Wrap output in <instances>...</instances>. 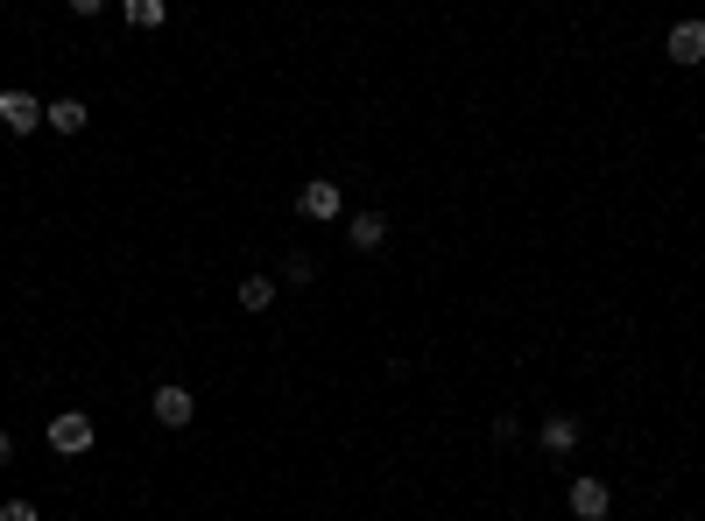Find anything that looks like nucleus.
I'll use <instances>...</instances> for the list:
<instances>
[{
	"label": "nucleus",
	"instance_id": "7ed1b4c3",
	"mask_svg": "<svg viewBox=\"0 0 705 521\" xmlns=\"http://www.w3.org/2000/svg\"><path fill=\"white\" fill-rule=\"evenodd\" d=\"M148 409H156V423L163 430H183L198 416V401H191V388H177V381H163L156 395H148Z\"/></svg>",
	"mask_w": 705,
	"mask_h": 521
},
{
	"label": "nucleus",
	"instance_id": "f257e3e1",
	"mask_svg": "<svg viewBox=\"0 0 705 521\" xmlns=\"http://www.w3.org/2000/svg\"><path fill=\"white\" fill-rule=\"evenodd\" d=\"M43 437H49V451H57V458H86L99 430H92V416H86V409H64V416H49V430H43Z\"/></svg>",
	"mask_w": 705,
	"mask_h": 521
},
{
	"label": "nucleus",
	"instance_id": "f8f14e48",
	"mask_svg": "<svg viewBox=\"0 0 705 521\" xmlns=\"http://www.w3.org/2000/svg\"><path fill=\"white\" fill-rule=\"evenodd\" d=\"M311 275H317V261H311V254H290V261H282V282H296V290H304Z\"/></svg>",
	"mask_w": 705,
	"mask_h": 521
},
{
	"label": "nucleus",
	"instance_id": "6e6552de",
	"mask_svg": "<svg viewBox=\"0 0 705 521\" xmlns=\"http://www.w3.org/2000/svg\"><path fill=\"white\" fill-rule=\"evenodd\" d=\"M346 240L360 247V254H374V247L389 240V212H352L346 218Z\"/></svg>",
	"mask_w": 705,
	"mask_h": 521
},
{
	"label": "nucleus",
	"instance_id": "20e7f679",
	"mask_svg": "<svg viewBox=\"0 0 705 521\" xmlns=\"http://www.w3.org/2000/svg\"><path fill=\"white\" fill-rule=\"evenodd\" d=\"M663 49H670V64H705V22L692 14V22H670V36H663Z\"/></svg>",
	"mask_w": 705,
	"mask_h": 521
},
{
	"label": "nucleus",
	"instance_id": "2eb2a0df",
	"mask_svg": "<svg viewBox=\"0 0 705 521\" xmlns=\"http://www.w3.org/2000/svg\"><path fill=\"white\" fill-rule=\"evenodd\" d=\"M14 458V437H8V423H0V465H8Z\"/></svg>",
	"mask_w": 705,
	"mask_h": 521
},
{
	"label": "nucleus",
	"instance_id": "1a4fd4ad",
	"mask_svg": "<svg viewBox=\"0 0 705 521\" xmlns=\"http://www.w3.org/2000/svg\"><path fill=\"white\" fill-rule=\"evenodd\" d=\"M86 121H92L86 99H49L43 106V127H57V134H86Z\"/></svg>",
	"mask_w": 705,
	"mask_h": 521
},
{
	"label": "nucleus",
	"instance_id": "423d86ee",
	"mask_svg": "<svg viewBox=\"0 0 705 521\" xmlns=\"http://www.w3.org/2000/svg\"><path fill=\"white\" fill-rule=\"evenodd\" d=\"M564 508H572L579 521H607V508H614L607 479H572V494H564Z\"/></svg>",
	"mask_w": 705,
	"mask_h": 521
},
{
	"label": "nucleus",
	"instance_id": "0eeeda50",
	"mask_svg": "<svg viewBox=\"0 0 705 521\" xmlns=\"http://www.w3.org/2000/svg\"><path fill=\"white\" fill-rule=\"evenodd\" d=\"M536 444H544L550 458H564V451H579V416H544V423H536Z\"/></svg>",
	"mask_w": 705,
	"mask_h": 521
},
{
	"label": "nucleus",
	"instance_id": "9d476101",
	"mask_svg": "<svg viewBox=\"0 0 705 521\" xmlns=\"http://www.w3.org/2000/svg\"><path fill=\"white\" fill-rule=\"evenodd\" d=\"M276 304V275H247L240 282V310H268Z\"/></svg>",
	"mask_w": 705,
	"mask_h": 521
},
{
	"label": "nucleus",
	"instance_id": "39448f33",
	"mask_svg": "<svg viewBox=\"0 0 705 521\" xmlns=\"http://www.w3.org/2000/svg\"><path fill=\"white\" fill-rule=\"evenodd\" d=\"M0 127H8V134H36L43 127V99L36 92H0Z\"/></svg>",
	"mask_w": 705,
	"mask_h": 521
},
{
	"label": "nucleus",
	"instance_id": "ddd939ff",
	"mask_svg": "<svg viewBox=\"0 0 705 521\" xmlns=\"http://www.w3.org/2000/svg\"><path fill=\"white\" fill-rule=\"evenodd\" d=\"M0 521H36V508L29 500H0Z\"/></svg>",
	"mask_w": 705,
	"mask_h": 521
},
{
	"label": "nucleus",
	"instance_id": "4468645a",
	"mask_svg": "<svg viewBox=\"0 0 705 521\" xmlns=\"http://www.w3.org/2000/svg\"><path fill=\"white\" fill-rule=\"evenodd\" d=\"M99 8H107V0H71V14H86V22H92Z\"/></svg>",
	"mask_w": 705,
	"mask_h": 521
},
{
	"label": "nucleus",
	"instance_id": "9b49d317",
	"mask_svg": "<svg viewBox=\"0 0 705 521\" xmlns=\"http://www.w3.org/2000/svg\"><path fill=\"white\" fill-rule=\"evenodd\" d=\"M121 8H127L134 29H163V22H170V8H163V0H121Z\"/></svg>",
	"mask_w": 705,
	"mask_h": 521
},
{
	"label": "nucleus",
	"instance_id": "f03ea898",
	"mask_svg": "<svg viewBox=\"0 0 705 521\" xmlns=\"http://www.w3.org/2000/svg\"><path fill=\"white\" fill-rule=\"evenodd\" d=\"M296 212H304V218H311V226H332V218H339V212H346V197H339V183H325V177H317V183H304V191H296Z\"/></svg>",
	"mask_w": 705,
	"mask_h": 521
}]
</instances>
